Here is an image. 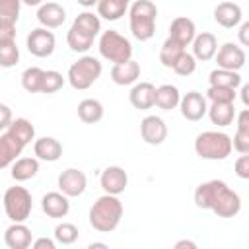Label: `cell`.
I'll return each mask as SVG.
<instances>
[{
    "label": "cell",
    "instance_id": "cell-1",
    "mask_svg": "<svg viewBox=\"0 0 249 249\" xmlns=\"http://www.w3.org/2000/svg\"><path fill=\"white\" fill-rule=\"evenodd\" d=\"M193 200L196 208L212 210L220 218H233L241 210V198L235 191H231L224 181L212 179L206 183H200L195 189Z\"/></svg>",
    "mask_w": 249,
    "mask_h": 249
},
{
    "label": "cell",
    "instance_id": "cell-2",
    "mask_svg": "<svg viewBox=\"0 0 249 249\" xmlns=\"http://www.w3.org/2000/svg\"><path fill=\"white\" fill-rule=\"evenodd\" d=\"M33 138L35 126L23 117L14 119L12 124L0 134V167H10Z\"/></svg>",
    "mask_w": 249,
    "mask_h": 249
},
{
    "label": "cell",
    "instance_id": "cell-3",
    "mask_svg": "<svg viewBox=\"0 0 249 249\" xmlns=\"http://www.w3.org/2000/svg\"><path fill=\"white\" fill-rule=\"evenodd\" d=\"M121 218H123V202L119 200V195L105 193L89 208V224L93 230L101 233L113 231L121 224Z\"/></svg>",
    "mask_w": 249,
    "mask_h": 249
},
{
    "label": "cell",
    "instance_id": "cell-4",
    "mask_svg": "<svg viewBox=\"0 0 249 249\" xmlns=\"http://www.w3.org/2000/svg\"><path fill=\"white\" fill-rule=\"evenodd\" d=\"M130 18V31L132 37L138 41H150L156 33V18L158 8L152 0H134L128 10Z\"/></svg>",
    "mask_w": 249,
    "mask_h": 249
},
{
    "label": "cell",
    "instance_id": "cell-5",
    "mask_svg": "<svg viewBox=\"0 0 249 249\" xmlns=\"http://www.w3.org/2000/svg\"><path fill=\"white\" fill-rule=\"evenodd\" d=\"M233 150V142L226 132L206 130L195 138V152L202 160H226Z\"/></svg>",
    "mask_w": 249,
    "mask_h": 249
},
{
    "label": "cell",
    "instance_id": "cell-6",
    "mask_svg": "<svg viewBox=\"0 0 249 249\" xmlns=\"http://www.w3.org/2000/svg\"><path fill=\"white\" fill-rule=\"evenodd\" d=\"M101 70L103 66L95 56L84 54L74 64H70L66 78L74 89H88L97 82V78L101 76Z\"/></svg>",
    "mask_w": 249,
    "mask_h": 249
},
{
    "label": "cell",
    "instance_id": "cell-7",
    "mask_svg": "<svg viewBox=\"0 0 249 249\" xmlns=\"http://www.w3.org/2000/svg\"><path fill=\"white\" fill-rule=\"evenodd\" d=\"M99 54L113 64L126 62L132 58V43L117 29H107L99 37Z\"/></svg>",
    "mask_w": 249,
    "mask_h": 249
},
{
    "label": "cell",
    "instance_id": "cell-8",
    "mask_svg": "<svg viewBox=\"0 0 249 249\" xmlns=\"http://www.w3.org/2000/svg\"><path fill=\"white\" fill-rule=\"evenodd\" d=\"M33 210L31 193L25 187H10L4 193V212L12 222H25Z\"/></svg>",
    "mask_w": 249,
    "mask_h": 249
},
{
    "label": "cell",
    "instance_id": "cell-9",
    "mask_svg": "<svg viewBox=\"0 0 249 249\" xmlns=\"http://www.w3.org/2000/svg\"><path fill=\"white\" fill-rule=\"evenodd\" d=\"M25 45H27V51L37 56V58H47L54 53V47H56V39H54V33L49 31L47 27H35L29 31L27 39H25Z\"/></svg>",
    "mask_w": 249,
    "mask_h": 249
},
{
    "label": "cell",
    "instance_id": "cell-10",
    "mask_svg": "<svg viewBox=\"0 0 249 249\" xmlns=\"http://www.w3.org/2000/svg\"><path fill=\"white\" fill-rule=\"evenodd\" d=\"M140 136L150 146L163 144L165 138H167V124H165V121L161 117H156V115L144 117L142 123H140Z\"/></svg>",
    "mask_w": 249,
    "mask_h": 249
},
{
    "label": "cell",
    "instance_id": "cell-11",
    "mask_svg": "<svg viewBox=\"0 0 249 249\" xmlns=\"http://www.w3.org/2000/svg\"><path fill=\"white\" fill-rule=\"evenodd\" d=\"M179 109H181V115L187 121L196 123L208 113V103H206V97L200 91H189L181 97Z\"/></svg>",
    "mask_w": 249,
    "mask_h": 249
},
{
    "label": "cell",
    "instance_id": "cell-12",
    "mask_svg": "<svg viewBox=\"0 0 249 249\" xmlns=\"http://www.w3.org/2000/svg\"><path fill=\"white\" fill-rule=\"evenodd\" d=\"M99 185L109 195H121L128 185V173L119 165H109L101 171Z\"/></svg>",
    "mask_w": 249,
    "mask_h": 249
},
{
    "label": "cell",
    "instance_id": "cell-13",
    "mask_svg": "<svg viewBox=\"0 0 249 249\" xmlns=\"http://www.w3.org/2000/svg\"><path fill=\"white\" fill-rule=\"evenodd\" d=\"M86 187H88L86 173L76 167H68L58 175V189L66 196H80L86 191Z\"/></svg>",
    "mask_w": 249,
    "mask_h": 249
},
{
    "label": "cell",
    "instance_id": "cell-14",
    "mask_svg": "<svg viewBox=\"0 0 249 249\" xmlns=\"http://www.w3.org/2000/svg\"><path fill=\"white\" fill-rule=\"evenodd\" d=\"M216 62L220 68L239 70L245 64V51L235 43H224L216 53Z\"/></svg>",
    "mask_w": 249,
    "mask_h": 249
},
{
    "label": "cell",
    "instance_id": "cell-15",
    "mask_svg": "<svg viewBox=\"0 0 249 249\" xmlns=\"http://www.w3.org/2000/svg\"><path fill=\"white\" fill-rule=\"evenodd\" d=\"M70 196H66L62 191H51L43 196L41 200V208L49 218H66L70 212Z\"/></svg>",
    "mask_w": 249,
    "mask_h": 249
},
{
    "label": "cell",
    "instance_id": "cell-16",
    "mask_svg": "<svg viewBox=\"0 0 249 249\" xmlns=\"http://www.w3.org/2000/svg\"><path fill=\"white\" fill-rule=\"evenodd\" d=\"M128 99H130V105L134 109L148 111L156 105V86L150 84V82H138V84L132 86V89L128 93Z\"/></svg>",
    "mask_w": 249,
    "mask_h": 249
},
{
    "label": "cell",
    "instance_id": "cell-17",
    "mask_svg": "<svg viewBox=\"0 0 249 249\" xmlns=\"http://www.w3.org/2000/svg\"><path fill=\"white\" fill-rule=\"evenodd\" d=\"M37 19L47 29H56L66 21V10L56 2L41 4L37 10Z\"/></svg>",
    "mask_w": 249,
    "mask_h": 249
},
{
    "label": "cell",
    "instance_id": "cell-18",
    "mask_svg": "<svg viewBox=\"0 0 249 249\" xmlns=\"http://www.w3.org/2000/svg\"><path fill=\"white\" fill-rule=\"evenodd\" d=\"M241 18H243V12L235 2H220L214 8V21L226 29L237 27L241 23Z\"/></svg>",
    "mask_w": 249,
    "mask_h": 249
},
{
    "label": "cell",
    "instance_id": "cell-19",
    "mask_svg": "<svg viewBox=\"0 0 249 249\" xmlns=\"http://www.w3.org/2000/svg\"><path fill=\"white\" fill-rule=\"evenodd\" d=\"M169 37L175 39L177 43H181L183 47L187 45H193L195 37H196V27H195V21L189 19L187 16H179L171 21L169 25Z\"/></svg>",
    "mask_w": 249,
    "mask_h": 249
},
{
    "label": "cell",
    "instance_id": "cell-20",
    "mask_svg": "<svg viewBox=\"0 0 249 249\" xmlns=\"http://www.w3.org/2000/svg\"><path fill=\"white\" fill-rule=\"evenodd\" d=\"M218 53V41H216V35L214 33H208V31H202L195 37L193 41V54L196 60L200 62H208L216 56Z\"/></svg>",
    "mask_w": 249,
    "mask_h": 249
},
{
    "label": "cell",
    "instance_id": "cell-21",
    "mask_svg": "<svg viewBox=\"0 0 249 249\" xmlns=\"http://www.w3.org/2000/svg\"><path fill=\"white\" fill-rule=\"evenodd\" d=\"M31 237H33L31 235V230L23 222H14L4 231V243L10 249H27L33 243Z\"/></svg>",
    "mask_w": 249,
    "mask_h": 249
},
{
    "label": "cell",
    "instance_id": "cell-22",
    "mask_svg": "<svg viewBox=\"0 0 249 249\" xmlns=\"http://www.w3.org/2000/svg\"><path fill=\"white\" fill-rule=\"evenodd\" d=\"M140 78V64L136 60H126V62H119L113 64L111 68V80L117 86H130L136 84V80Z\"/></svg>",
    "mask_w": 249,
    "mask_h": 249
},
{
    "label": "cell",
    "instance_id": "cell-23",
    "mask_svg": "<svg viewBox=\"0 0 249 249\" xmlns=\"http://www.w3.org/2000/svg\"><path fill=\"white\" fill-rule=\"evenodd\" d=\"M33 154L43 161H56L62 156V144L53 136H41L33 142Z\"/></svg>",
    "mask_w": 249,
    "mask_h": 249
},
{
    "label": "cell",
    "instance_id": "cell-24",
    "mask_svg": "<svg viewBox=\"0 0 249 249\" xmlns=\"http://www.w3.org/2000/svg\"><path fill=\"white\" fill-rule=\"evenodd\" d=\"M37 171H39V158H18L10 165V175L18 183L33 179L37 175Z\"/></svg>",
    "mask_w": 249,
    "mask_h": 249
},
{
    "label": "cell",
    "instance_id": "cell-25",
    "mask_svg": "<svg viewBox=\"0 0 249 249\" xmlns=\"http://www.w3.org/2000/svg\"><path fill=\"white\" fill-rule=\"evenodd\" d=\"M130 2L132 0H99L97 16L107 21H117L130 10Z\"/></svg>",
    "mask_w": 249,
    "mask_h": 249
},
{
    "label": "cell",
    "instance_id": "cell-26",
    "mask_svg": "<svg viewBox=\"0 0 249 249\" xmlns=\"http://www.w3.org/2000/svg\"><path fill=\"white\" fill-rule=\"evenodd\" d=\"M181 103V93L177 89V86L173 84H163L160 88H156V105L161 111H171Z\"/></svg>",
    "mask_w": 249,
    "mask_h": 249
},
{
    "label": "cell",
    "instance_id": "cell-27",
    "mask_svg": "<svg viewBox=\"0 0 249 249\" xmlns=\"http://www.w3.org/2000/svg\"><path fill=\"white\" fill-rule=\"evenodd\" d=\"M78 117L82 123L86 124H93V123H99L103 119V105L101 101L93 99V97H88V99H82L78 103Z\"/></svg>",
    "mask_w": 249,
    "mask_h": 249
},
{
    "label": "cell",
    "instance_id": "cell-28",
    "mask_svg": "<svg viewBox=\"0 0 249 249\" xmlns=\"http://www.w3.org/2000/svg\"><path fill=\"white\" fill-rule=\"evenodd\" d=\"M208 119L212 121V124H218V126H228L233 123V117H235V107L233 103H212L208 107Z\"/></svg>",
    "mask_w": 249,
    "mask_h": 249
},
{
    "label": "cell",
    "instance_id": "cell-29",
    "mask_svg": "<svg viewBox=\"0 0 249 249\" xmlns=\"http://www.w3.org/2000/svg\"><path fill=\"white\" fill-rule=\"evenodd\" d=\"M45 72L39 66H29L21 74V86L29 93H41L43 91V82H45Z\"/></svg>",
    "mask_w": 249,
    "mask_h": 249
},
{
    "label": "cell",
    "instance_id": "cell-30",
    "mask_svg": "<svg viewBox=\"0 0 249 249\" xmlns=\"http://www.w3.org/2000/svg\"><path fill=\"white\" fill-rule=\"evenodd\" d=\"M187 47H183L181 43H177L175 39L167 37L165 43L161 45V51H160V62L165 66V68H173L175 62L179 60V56L185 53Z\"/></svg>",
    "mask_w": 249,
    "mask_h": 249
},
{
    "label": "cell",
    "instance_id": "cell-31",
    "mask_svg": "<svg viewBox=\"0 0 249 249\" xmlns=\"http://www.w3.org/2000/svg\"><path fill=\"white\" fill-rule=\"evenodd\" d=\"M210 86H222V88H237L241 84V76L237 74V70H228V68H216L210 72L208 76Z\"/></svg>",
    "mask_w": 249,
    "mask_h": 249
},
{
    "label": "cell",
    "instance_id": "cell-32",
    "mask_svg": "<svg viewBox=\"0 0 249 249\" xmlns=\"http://www.w3.org/2000/svg\"><path fill=\"white\" fill-rule=\"evenodd\" d=\"M93 41H95V37H91V35H88L86 31H82V29H78V27H70L68 29V33H66V43H68V47L74 51V53H86L91 45H93Z\"/></svg>",
    "mask_w": 249,
    "mask_h": 249
},
{
    "label": "cell",
    "instance_id": "cell-33",
    "mask_svg": "<svg viewBox=\"0 0 249 249\" xmlns=\"http://www.w3.org/2000/svg\"><path fill=\"white\" fill-rule=\"evenodd\" d=\"M72 25L78 27V29H82V31H86L91 37H97L99 31H101V19L93 12H82V14H78Z\"/></svg>",
    "mask_w": 249,
    "mask_h": 249
},
{
    "label": "cell",
    "instance_id": "cell-34",
    "mask_svg": "<svg viewBox=\"0 0 249 249\" xmlns=\"http://www.w3.org/2000/svg\"><path fill=\"white\" fill-rule=\"evenodd\" d=\"M21 0H0V21L6 23H14L19 18V10H21Z\"/></svg>",
    "mask_w": 249,
    "mask_h": 249
},
{
    "label": "cell",
    "instance_id": "cell-35",
    "mask_svg": "<svg viewBox=\"0 0 249 249\" xmlns=\"http://www.w3.org/2000/svg\"><path fill=\"white\" fill-rule=\"evenodd\" d=\"M206 97L212 103H233L237 93L233 88H222V86H210L206 91Z\"/></svg>",
    "mask_w": 249,
    "mask_h": 249
},
{
    "label": "cell",
    "instance_id": "cell-36",
    "mask_svg": "<svg viewBox=\"0 0 249 249\" xmlns=\"http://www.w3.org/2000/svg\"><path fill=\"white\" fill-rule=\"evenodd\" d=\"M78 233H80L78 228L74 224H70V222H62V224H58L54 228V239L58 243H62V245H72L78 239Z\"/></svg>",
    "mask_w": 249,
    "mask_h": 249
},
{
    "label": "cell",
    "instance_id": "cell-37",
    "mask_svg": "<svg viewBox=\"0 0 249 249\" xmlns=\"http://www.w3.org/2000/svg\"><path fill=\"white\" fill-rule=\"evenodd\" d=\"M18 60H19V49L16 47V41L0 43V64L4 68H10L18 64Z\"/></svg>",
    "mask_w": 249,
    "mask_h": 249
},
{
    "label": "cell",
    "instance_id": "cell-38",
    "mask_svg": "<svg viewBox=\"0 0 249 249\" xmlns=\"http://www.w3.org/2000/svg\"><path fill=\"white\" fill-rule=\"evenodd\" d=\"M177 76H191L195 70H196V58H195V54H191V53H183L181 56H179V60L175 62V66L171 68Z\"/></svg>",
    "mask_w": 249,
    "mask_h": 249
},
{
    "label": "cell",
    "instance_id": "cell-39",
    "mask_svg": "<svg viewBox=\"0 0 249 249\" xmlns=\"http://www.w3.org/2000/svg\"><path fill=\"white\" fill-rule=\"evenodd\" d=\"M64 86V78L56 70H47L45 72V82H43V91L41 93H54Z\"/></svg>",
    "mask_w": 249,
    "mask_h": 249
},
{
    "label": "cell",
    "instance_id": "cell-40",
    "mask_svg": "<svg viewBox=\"0 0 249 249\" xmlns=\"http://www.w3.org/2000/svg\"><path fill=\"white\" fill-rule=\"evenodd\" d=\"M233 142V150L239 152V154H249V130H243V128H237L235 136L231 138Z\"/></svg>",
    "mask_w": 249,
    "mask_h": 249
},
{
    "label": "cell",
    "instance_id": "cell-41",
    "mask_svg": "<svg viewBox=\"0 0 249 249\" xmlns=\"http://www.w3.org/2000/svg\"><path fill=\"white\" fill-rule=\"evenodd\" d=\"M235 175L239 179H249V154H241L237 160H235Z\"/></svg>",
    "mask_w": 249,
    "mask_h": 249
},
{
    "label": "cell",
    "instance_id": "cell-42",
    "mask_svg": "<svg viewBox=\"0 0 249 249\" xmlns=\"http://www.w3.org/2000/svg\"><path fill=\"white\" fill-rule=\"evenodd\" d=\"M16 41V25L0 21V43H10Z\"/></svg>",
    "mask_w": 249,
    "mask_h": 249
},
{
    "label": "cell",
    "instance_id": "cell-43",
    "mask_svg": "<svg viewBox=\"0 0 249 249\" xmlns=\"http://www.w3.org/2000/svg\"><path fill=\"white\" fill-rule=\"evenodd\" d=\"M237 39L243 47H249V19L239 23V31H237Z\"/></svg>",
    "mask_w": 249,
    "mask_h": 249
},
{
    "label": "cell",
    "instance_id": "cell-44",
    "mask_svg": "<svg viewBox=\"0 0 249 249\" xmlns=\"http://www.w3.org/2000/svg\"><path fill=\"white\" fill-rule=\"evenodd\" d=\"M0 113H2V119H0V128H2V130H6V128L12 124V119H10V117H12V115H10V107H8L6 103H2V105H0Z\"/></svg>",
    "mask_w": 249,
    "mask_h": 249
},
{
    "label": "cell",
    "instance_id": "cell-45",
    "mask_svg": "<svg viewBox=\"0 0 249 249\" xmlns=\"http://www.w3.org/2000/svg\"><path fill=\"white\" fill-rule=\"evenodd\" d=\"M31 247L33 249H54L56 247V241H53L49 237H39V239H35L31 243Z\"/></svg>",
    "mask_w": 249,
    "mask_h": 249
},
{
    "label": "cell",
    "instance_id": "cell-46",
    "mask_svg": "<svg viewBox=\"0 0 249 249\" xmlns=\"http://www.w3.org/2000/svg\"><path fill=\"white\" fill-rule=\"evenodd\" d=\"M235 121H237V128L249 130V107L243 109V111H239L237 117H235Z\"/></svg>",
    "mask_w": 249,
    "mask_h": 249
},
{
    "label": "cell",
    "instance_id": "cell-47",
    "mask_svg": "<svg viewBox=\"0 0 249 249\" xmlns=\"http://www.w3.org/2000/svg\"><path fill=\"white\" fill-rule=\"evenodd\" d=\"M239 99L245 107H249V82L241 86V91H239Z\"/></svg>",
    "mask_w": 249,
    "mask_h": 249
},
{
    "label": "cell",
    "instance_id": "cell-48",
    "mask_svg": "<svg viewBox=\"0 0 249 249\" xmlns=\"http://www.w3.org/2000/svg\"><path fill=\"white\" fill-rule=\"evenodd\" d=\"M181 247H191V249H196V243L195 241H189V239H181L175 243V249H181Z\"/></svg>",
    "mask_w": 249,
    "mask_h": 249
},
{
    "label": "cell",
    "instance_id": "cell-49",
    "mask_svg": "<svg viewBox=\"0 0 249 249\" xmlns=\"http://www.w3.org/2000/svg\"><path fill=\"white\" fill-rule=\"evenodd\" d=\"M78 4L84 6V8H91V6H97L99 0H78Z\"/></svg>",
    "mask_w": 249,
    "mask_h": 249
},
{
    "label": "cell",
    "instance_id": "cell-50",
    "mask_svg": "<svg viewBox=\"0 0 249 249\" xmlns=\"http://www.w3.org/2000/svg\"><path fill=\"white\" fill-rule=\"evenodd\" d=\"M23 4H27V6H41L43 4V0H21Z\"/></svg>",
    "mask_w": 249,
    "mask_h": 249
},
{
    "label": "cell",
    "instance_id": "cell-51",
    "mask_svg": "<svg viewBox=\"0 0 249 249\" xmlns=\"http://www.w3.org/2000/svg\"><path fill=\"white\" fill-rule=\"evenodd\" d=\"M88 247H89V249H93V247H107V243H89Z\"/></svg>",
    "mask_w": 249,
    "mask_h": 249
}]
</instances>
